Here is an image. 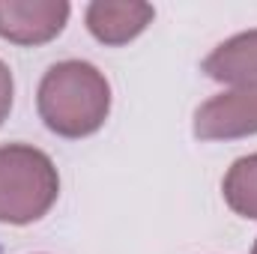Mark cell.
Returning a JSON list of instances; mask_svg holds the SVG:
<instances>
[{
	"instance_id": "ba28073f",
	"label": "cell",
	"mask_w": 257,
	"mask_h": 254,
	"mask_svg": "<svg viewBox=\"0 0 257 254\" xmlns=\"http://www.w3.org/2000/svg\"><path fill=\"white\" fill-rule=\"evenodd\" d=\"M12 72H9V66L0 60V126H3V120L9 117V108H12Z\"/></svg>"
},
{
	"instance_id": "9c48e42d",
	"label": "cell",
	"mask_w": 257,
	"mask_h": 254,
	"mask_svg": "<svg viewBox=\"0 0 257 254\" xmlns=\"http://www.w3.org/2000/svg\"><path fill=\"white\" fill-rule=\"evenodd\" d=\"M251 254H257V242H254V248H251Z\"/></svg>"
},
{
	"instance_id": "6da1fadb",
	"label": "cell",
	"mask_w": 257,
	"mask_h": 254,
	"mask_svg": "<svg viewBox=\"0 0 257 254\" xmlns=\"http://www.w3.org/2000/svg\"><path fill=\"white\" fill-rule=\"evenodd\" d=\"M42 123L60 138H87L105 126L111 111V84L93 63L63 60L39 81L36 93Z\"/></svg>"
},
{
	"instance_id": "3957f363",
	"label": "cell",
	"mask_w": 257,
	"mask_h": 254,
	"mask_svg": "<svg viewBox=\"0 0 257 254\" xmlns=\"http://www.w3.org/2000/svg\"><path fill=\"white\" fill-rule=\"evenodd\" d=\"M248 135H257V87L212 96L194 114V138L200 141H233Z\"/></svg>"
},
{
	"instance_id": "7a4b0ae2",
	"label": "cell",
	"mask_w": 257,
	"mask_h": 254,
	"mask_svg": "<svg viewBox=\"0 0 257 254\" xmlns=\"http://www.w3.org/2000/svg\"><path fill=\"white\" fill-rule=\"evenodd\" d=\"M60 194L54 162L30 144L0 147V221L30 224L39 221Z\"/></svg>"
},
{
	"instance_id": "277c9868",
	"label": "cell",
	"mask_w": 257,
	"mask_h": 254,
	"mask_svg": "<svg viewBox=\"0 0 257 254\" xmlns=\"http://www.w3.org/2000/svg\"><path fill=\"white\" fill-rule=\"evenodd\" d=\"M66 18L69 3L63 0H0V36L15 45L51 42Z\"/></svg>"
},
{
	"instance_id": "52a82bcc",
	"label": "cell",
	"mask_w": 257,
	"mask_h": 254,
	"mask_svg": "<svg viewBox=\"0 0 257 254\" xmlns=\"http://www.w3.org/2000/svg\"><path fill=\"white\" fill-rule=\"evenodd\" d=\"M224 200L227 206L242 215V218H257V153L251 156H242L230 165L224 183Z\"/></svg>"
},
{
	"instance_id": "5b68a950",
	"label": "cell",
	"mask_w": 257,
	"mask_h": 254,
	"mask_svg": "<svg viewBox=\"0 0 257 254\" xmlns=\"http://www.w3.org/2000/svg\"><path fill=\"white\" fill-rule=\"evenodd\" d=\"M156 9L150 3H111L96 0L87 6V27L105 45H126L150 21Z\"/></svg>"
},
{
	"instance_id": "8992f818",
	"label": "cell",
	"mask_w": 257,
	"mask_h": 254,
	"mask_svg": "<svg viewBox=\"0 0 257 254\" xmlns=\"http://www.w3.org/2000/svg\"><path fill=\"white\" fill-rule=\"evenodd\" d=\"M212 81L230 84L233 90L257 87V30L239 33L221 42L200 66Z\"/></svg>"
}]
</instances>
